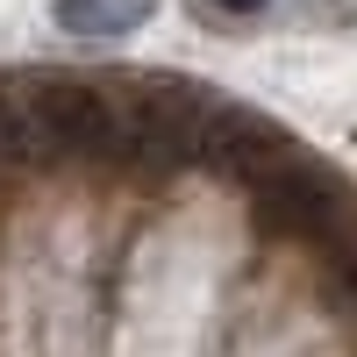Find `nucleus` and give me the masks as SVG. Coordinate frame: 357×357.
Returning a JSON list of instances; mask_svg holds the SVG:
<instances>
[{"instance_id": "f03ea898", "label": "nucleus", "mask_w": 357, "mask_h": 357, "mask_svg": "<svg viewBox=\"0 0 357 357\" xmlns=\"http://www.w3.org/2000/svg\"><path fill=\"white\" fill-rule=\"evenodd\" d=\"M122 93V143L114 158L143 165V172H172V165H200V136L207 114H215V93H193L186 79H114Z\"/></svg>"}, {"instance_id": "39448f33", "label": "nucleus", "mask_w": 357, "mask_h": 357, "mask_svg": "<svg viewBox=\"0 0 357 357\" xmlns=\"http://www.w3.org/2000/svg\"><path fill=\"white\" fill-rule=\"evenodd\" d=\"M136 22H151V0H57V29L72 36H129Z\"/></svg>"}, {"instance_id": "f257e3e1", "label": "nucleus", "mask_w": 357, "mask_h": 357, "mask_svg": "<svg viewBox=\"0 0 357 357\" xmlns=\"http://www.w3.org/2000/svg\"><path fill=\"white\" fill-rule=\"evenodd\" d=\"M36 165H79V158H114L122 143V93L114 79L93 72H22L15 79Z\"/></svg>"}, {"instance_id": "0eeeda50", "label": "nucleus", "mask_w": 357, "mask_h": 357, "mask_svg": "<svg viewBox=\"0 0 357 357\" xmlns=\"http://www.w3.org/2000/svg\"><path fill=\"white\" fill-rule=\"evenodd\" d=\"M186 8L200 15V22H215V29H243V22H257L272 0H186Z\"/></svg>"}, {"instance_id": "423d86ee", "label": "nucleus", "mask_w": 357, "mask_h": 357, "mask_svg": "<svg viewBox=\"0 0 357 357\" xmlns=\"http://www.w3.org/2000/svg\"><path fill=\"white\" fill-rule=\"evenodd\" d=\"M0 165H36V143H29L22 100H15V79H0Z\"/></svg>"}, {"instance_id": "20e7f679", "label": "nucleus", "mask_w": 357, "mask_h": 357, "mask_svg": "<svg viewBox=\"0 0 357 357\" xmlns=\"http://www.w3.org/2000/svg\"><path fill=\"white\" fill-rule=\"evenodd\" d=\"M200 158H207V165H222V172H236V178L250 186L257 172H272V165L293 158V151H286V136L264 122V114L215 100V114H207V136H200Z\"/></svg>"}, {"instance_id": "7ed1b4c3", "label": "nucleus", "mask_w": 357, "mask_h": 357, "mask_svg": "<svg viewBox=\"0 0 357 357\" xmlns=\"http://www.w3.org/2000/svg\"><path fill=\"white\" fill-rule=\"evenodd\" d=\"M250 215L272 229V236H293V243H343V236L357 229L350 215V200L329 172H314L301 158H279L272 172H257L250 178Z\"/></svg>"}]
</instances>
